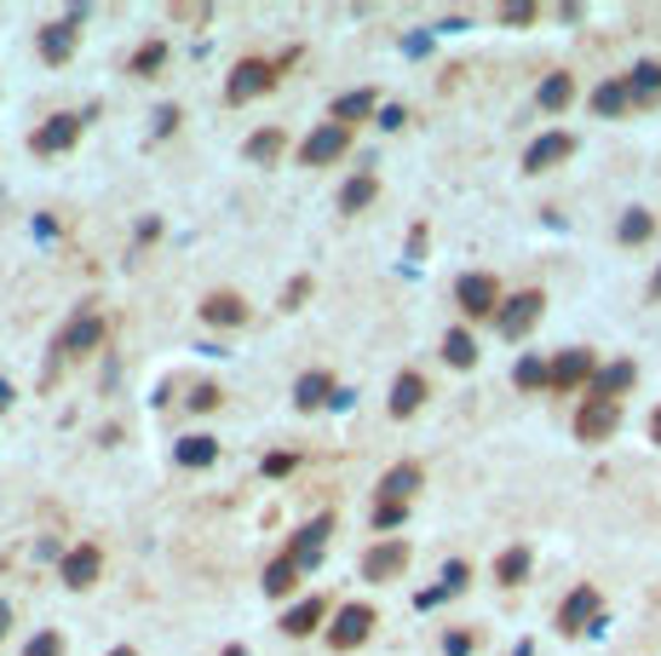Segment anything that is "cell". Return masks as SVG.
I'll use <instances>...</instances> for the list:
<instances>
[{"label": "cell", "instance_id": "43", "mask_svg": "<svg viewBox=\"0 0 661 656\" xmlns=\"http://www.w3.org/2000/svg\"><path fill=\"white\" fill-rule=\"evenodd\" d=\"M179 121H185V110H179V105H162V110H156V139L179 133Z\"/></svg>", "mask_w": 661, "mask_h": 656}, {"label": "cell", "instance_id": "17", "mask_svg": "<svg viewBox=\"0 0 661 656\" xmlns=\"http://www.w3.org/2000/svg\"><path fill=\"white\" fill-rule=\"evenodd\" d=\"M420 403H426V374L420 369H403L397 381H392V420H409V415H420Z\"/></svg>", "mask_w": 661, "mask_h": 656}, {"label": "cell", "instance_id": "46", "mask_svg": "<svg viewBox=\"0 0 661 656\" xmlns=\"http://www.w3.org/2000/svg\"><path fill=\"white\" fill-rule=\"evenodd\" d=\"M426 254V225H415V237H409V260H420Z\"/></svg>", "mask_w": 661, "mask_h": 656}, {"label": "cell", "instance_id": "19", "mask_svg": "<svg viewBox=\"0 0 661 656\" xmlns=\"http://www.w3.org/2000/svg\"><path fill=\"white\" fill-rule=\"evenodd\" d=\"M247 317H253V311H247V299L231 294V288H219V294L201 299V322H213V328H242Z\"/></svg>", "mask_w": 661, "mask_h": 656}, {"label": "cell", "instance_id": "50", "mask_svg": "<svg viewBox=\"0 0 661 656\" xmlns=\"http://www.w3.org/2000/svg\"><path fill=\"white\" fill-rule=\"evenodd\" d=\"M219 656H247V650H242V645H224V650H219Z\"/></svg>", "mask_w": 661, "mask_h": 656}, {"label": "cell", "instance_id": "44", "mask_svg": "<svg viewBox=\"0 0 661 656\" xmlns=\"http://www.w3.org/2000/svg\"><path fill=\"white\" fill-rule=\"evenodd\" d=\"M477 650V634H449L443 639V656H472Z\"/></svg>", "mask_w": 661, "mask_h": 656}, {"label": "cell", "instance_id": "38", "mask_svg": "<svg viewBox=\"0 0 661 656\" xmlns=\"http://www.w3.org/2000/svg\"><path fill=\"white\" fill-rule=\"evenodd\" d=\"M311 288H317V283H311V271H305V276H294V283L283 288V311H299L305 299H311Z\"/></svg>", "mask_w": 661, "mask_h": 656}, {"label": "cell", "instance_id": "29", "mask_svg": "<svg viewBox=\"0 0 661 656\" xmlns=\"http://www.w3.org/2000/svg\"><path fill=\"white\" fill-rule=\"evenodd\" d=\"M299 576H305V570H299V565L288 559V553H283V559H271V565H265L260 588H265V599H283V593H294V588H299Z\"/></svg>", "mask_w": 661, "mask_h": 656}, {"label": "cell", "instance_id": "48", "mask_svg": "<svg viewBox=\"0 0 661 656\" xmlns=\"http://www.w3.org/2000/svg\"><path fill=\"white\" fill-rule=\"evenodd\" d=\"M7 627H12V611H7V604H0V639H7Z\"/></svg>", "mask_w": 661, "mask_h": 656}, {"label": "cell", "instance_id": "13", "mask_svg": "<svg viewBox=\"0 0 661 656\" xmlns=\"http://www.w3.org/2000/svg\"><path fill=\"white\" fill-rule=\"evenodd\" d=\"M616 426H621V403L587 397V403L575 409V438H581V444H604V438H616Z\"/></svg>", "mask_w": 661, "mask_h": 656}, {"label": "cell", "instance_id": "11", "mask_svg": "<svg viewBox=\"0 0 661 656\" xmlns=\"http://www.w3.org/2000/svg\"><path fill=\"white\" fill-rule=\"evenodd\" d=\"M351 150V128H340V121H322V128H311L299 139V162L305 167H328V162H340Z\"/></svg>", "mask_w": 661, "mask_h": 656}, {"label": "cell", "instance_id": "26", "mask_svg": "<svg viewBox=\"0 0 661 656\" xmlns=\"http://www.w3.org/2000/svg\"><path fill=\"white\" fill-rule=\"evenodd\" d=\"M466 582H472V565H466V559H449V565H443V582L431 588V593H420V611H431V604H443V599H454V593H466Z\"/></svg>", "mask_w": 661, "mask_h": 656}, {"label": "cell", "instance_id": "20", "mask_svg": "<svg viewBox=\"0 0 661 656\" xmlns=\"http://www.w3.org/2000/svg\"><path fill=\"white\" fill-rule=\"evenodd\" d=\"M632 386H639V369L632 363H604L598 374H593V386H587V397H604V403H621Z\"/></svg>", "mask_w": 661, "mask_h": 656}, {"label": "cell", "instance_id": "4", "mask_svg": "<svg viewBox=\"0 0 661 656\" xmlns=\"http://www.w3.org/2000/svg\"><path fill=\"white\" fill-rule=\"evenodd\" d=\"M81 23H87V7H69L64 18L41 23V30H35V53H41L46 64H69L75 46H81Z\"/></svg>", "mask_w": 661, "mask_h": 656}, {"label": "cell", "instance_id": "39", "mask_svg": "<svg viewBox=\"0 0 661 656\" xmlns=\"http://www.w3.org/2000/svg\"><path fill=\"white\" fill-rule=\"evenodd\" d=\"M403 518H409V507H403V501H374V529H397Z\"/></svg>", "mask_w": 661, "mask_h": 656}, {"label": "cell", "instance_id": "23", "mask_svg": "<svg viewBox=\"0 0 661 656\" xmlns=\"http://www.w3.org/2000/svg\"><path fill=\"white\" fill-rule=\"evenodd\" d=\"M213 461H219V438H208V433H190V438L173 444V467H185V472H201Z\"/></svg>", "mask_w": 661, "mask_h": 656}, {"label": "cell", "instance_id": "10", "mask_svg": "<svg viewBox=\"0 0 661 656\" xmlns=\"http://www.w3.org/2000/svg\"><path fill=\"white\" fill-rule=\"evenodd\" d=\"M374 622H379V611L374 604H340V616H334V627H328V650H357L368 634H374Z\"/></svg>", "mask_w": 661, "mask_h": 656}, {"label": "cell", "instance_id": "31", "mask_svg": "<svg viewBox=\"0 0 661 656\" xmlns=\"http://www.w3.org/2000/svg\"><path fill=\"white\" fill-rule=\"evenodd\" d=\"M529 565H536V559H529V547H506L500 559H495V582L500 588H524L529 582Z\"/></svg>", "mask_w": 661, "mask_h": 656}, {"label": "cell", "instance_id": "47", "mask_svg": "<svg viewBox=\"0 0 661 656\" xmlns=\"http://www.w3.org/2000/svg\"><path fill=\"white\" fill-rule=\"evenodd\" d=\"M650 444H661V409L650 415Z\"/></svg>", "mask_w": 661, "mask_h": 656}, {"label": "cell", "instance_id": "21", "mask_svg": "<svg viewBox=\"0 0 661 656\" xmlns=\"http://www.w3.org/2000/svg\"><path fill=\"white\" fill-rule=\"evenodd\" d=\"M322 616H328V604L311 593V599H299V604H288V611H283V634L288 639H311L317 627H322Z\"/></svg>", "mask_w": 661, "mask_h": 656}, {"label": "cell", "instance_id": "36", "mask_svg": "<svg viewBox=\"0 0 661 656\" xmlns=\"http://www.w3.org/2000/svg\"><path fill=\"white\" fill-rule=\"evenodd\" d=\"M23 656H64V634H53V627H41V634L23 645Z\"/></svg>", "mask_w": 661, "mask_h": 656}, {"label": "cell", "instance_id": "2", "mask_svg": "<svg viewBox=\"0 0 661 656\" xmlns=\"http://www.w3.org/2000/svg\"><path fill=\"white\" fill-rule=\"evenodd\" d=\"M104 335H110V322H104V311L87 299V306L64 322V335H58V346H53V369L69 363V358H92V351L104 346Z\"/></svg>", "mask_w": 661, "mask_h": 656}, {"label": "cell", "instance_id": "16", "mask_svg": "<svg viewBox=\"0 0 661 656\" xmlns=\"http://www.w3.org/2000/svg\"><path fill=\"white\" fill-rule=\"evenodd\" d=\"M420 484H426V472H420V461H397V467H386V478H379V490H374V501H403V507H415V495H420Z\"/></svg>", "mask_w": 661, "mask_h": 656}, {"label": "cell", "instance_id": "49", "mask_svg": "<svg viewBox=\"0 0 661 656\" xmlns=\"http://www.w3.org/2000/svg\"><path fill=\"white\" fill-rule=\"evenodd\" d=\"M650 299H661V271L650 276Z\"/></svg>", "mask_w": 661, "mask_h": 656}, {"label": "cell", "instance_id": "30", "mask_svg": "<svg viewBox=\"0 0 661 656\" xmlns=\"http://www.w3.org/2000/svg\"><path fill=\"white\" fill-rule=\"evenodd\" d=\"M374 196H379V179H374V173H351V179L340 185V214H363Z\"/></svg>", "mask_w": 661, "mask_h": 656}, {"label": "cell", "instance_id": "25", "mask_svg": "<svg viewBox=\"0 0 661 656\" xmlns=\"http://www.w3.org/2000/svg\"><path fill=\"white\" fill-rule=\"evenodd\" d=\"M283 150H288V133H283V128H260V133L242 144V156L260 162V167H276V162H283Z\"/></svg>", "mask_w": 661, "mask_h": 656}, {"label": "cell", "instance_id": "6", "mask_svg": "<svg viewBox=\"0 0 661 656\" xmlns=\"http://www.w3.org/2000/svg\"><path fill=\"white\" fill-rule=\"evenodd\" d=\"M598 616H604V593H598L593 582H581V588H570L564 604H558V634L581 639L587 627H598Z\"/></svg>", "mask_w": 661, "mask_h": 656}, {"label": "cell", "instance_id": "18", "mask_svg": "<svg viewBox=\"0 0 661 656\" xmlns=\"http://www.w3.org/2000/svg\"><path fill=\"white\" fill-rule=\"evenodd\" d=\"M334 374H322V369H311V374H299L294 381V409L299 415H311V409H328V403H334Z\"/></svg>", "mask_w": 661, "mask_h": 656}, {"label": "cell", "instance_id": "37", "mask_svg": "<svg viewBox=\"0 0 661 656\" xmlns=\"http://www.w3.org/2000/svg\"><path fill=\"white\" fill-rule=\"evenodd\" d=\"M541 7H529V0H513V7H500V23L506 30H524V23H536Z\"/></svg>", "mask_w": 661, "mask_h": 656}, {"label": "cell", "instance_id": "24", "mask_svg": "<svg viewBox=\"0 0 661 656\" xmlns=\"http://www.w3.org/2000/svg\"><path fill=\"white\" fill-rule=\"evenodd\" d=\"M627 92H632V110H645L661 98V58H645L627 69Z\"/></svg>", "mask_w": 661, "mask_h": 656}, {"label": "cell", "instance_id": "8", "mask_svg": "<svg viewBox=\"0 0 661 656\" xmlns=\"http://www.w3.org/2000/svg\"><path fill=\"white\" fill-rule=\"evenodd\" d=\"M593 374H598V358H593L587 346H570V351H558V358H552V381H547V392H558V397H564V392H587V386H593Z\"/></svg>", "mask_w": 661, "mask_h": 656}, {"label": "cell", "instance_id": "41", "mask_svg": "<svg viewBox=\"0 0 661 656\" xmlns=\"http://www.w3.org/2000/svg\"><path fill=\"white\" fill-rule=\"evenodd\" d=\"M167 18L173 23H213V7H208V0H190V7H173Z\"/></svg>", "mask_w": 661, "mask_h": 656}, {"label": "cell", "instance_id": "15", "mask_svg": "<svg viewBox=\"0 0 661 656\" xmlns=\"http://www.w3.org/2000/svg\"><path fill=\"white\" fill-rule=\"evenodd\" d=\"M575 156V133H541L536 144L524 150V173H552V167H564Z\"/></svg>", "mask_w": 661, "mask_h": 656}, {"label": "cell", "instance_id": "9", "mask_svg": "<svg viewBox=\"0 0 661 656\" xmlns=\"http://www.w3.org/2000/svg\"><path fill=\"white\" fill-rule=\"evenodd\" d=\"M541 311H547V294H541V288L506 294V306H500V317H495V328H500V340H524L529 328L541 322Z\"/></svg>", "mask_w": 661, "mask_h": 656}, {"label": "cell", "instance_id": "27", "mask_svg": "<svg viewBox=\"0 0 661 656\" xmlns=\"http://www.w3.org/2000/svg\"><path fill=\"white\" fill-rule=\"evenodd\" d=\"M570 98H575V75L570 69H552L547 81H541V92H536V105L547 116H558V110H570Z\"/></svg>", "mask_w": 661, "mask_h": 656}, {"label": "cell", "instance_id": "32", "mask_svg": "<svg viewBox=\"0 0 661 656\" xmlns=\"http://www.w3.org/2000/svg\"><path fill=\"white\" fill-rule=\"evenodd\" d=\"M650 237H656V214H650V208H627L621 225H616V242H621V248H639V242H650Z\"/></svg>", "mask_w": 661, "mask_h": 656}, {"label": "cell", "instance_id": "35", "mask_svg": "<svg viewBox=\"0 0 661 656\" xmlns=\"http://www.w3.org/2000/svg\"><path fill=\"white\" fill-rule=\"evenodd\" d=\"M513 381H518V392H547V381H552V363H541V358H524V363L513 369Z\"/></svg>", "mask_w": 661, "mask_h": 656}, {"label": "cell", "instance_id": "14", "mask_svg": "<svg viewBox=\"0 0 661 656\" xmlns=\"http://www.w3.org/2000/svg\"><path fill=\"white\" fill-rule=\"evenodd\" d=\"M328 536H334V513H317V518H311V524H305L299 536L288 542V559H294L299 570H317V565H322Z\"/></svg>", "mask_w": 661, "mask_h": 656}, {"label": "cell", "instance_id": "45", "mask_svg": "<svg viewBox=\"0 0 661 656\" xmlns=\"http://www.w3.org/2000/svg\"><path fill=\"white\" fill-rule=\"evenodd\" d=\"M403 121H409V116H403V105H386V110H379V128H386V133H397Z\"/></svg>", "mask_w": 661, "mask_h": 656}, {"label": "cell", "instance_id": "34", "mask_svg": "<svg viewBox=\"0 0 661 656\" xmlns=\"http://www.w3.org/2000/svg\"><path fill=\"white\" fill-rule=\"evenodd\" d=\"M162 64H167V41L156 35V41H144L133 58H126V75H139V81H150V75H162Z\"/></svg>", "mask_w": 661, "mask_h": 656}, {"label": "cell", "instance_id": "33", "mask_svg": "<svg viewBox=\"0 0 661 656\" xmlns=\"http://www.w3.org/2000/svg\"><path fill=\"white\" fill-rule=\"evenodd\" d=\"M443 363L449 369H477V340L466 335V328H449L443 335Z\"/></svg>", "mask_w": 661, "mask_h": 656}, {"label": "cell", "instance_id": "40", "mask_svg": "<svg viewBox=\"0 0 661 656\" xmlns=\"http://www.w3.org/2000/svg\"><path fill=\"white\" fill-rule=\"evenodd\" d=\"M219 403H224V392H219L213 381H201V386L190 392V409H196V415H213V409H219Z\"/></svg>", "mask_w": 661, "mask_h": 656}, {"label": "cell", "instance_id": "12", "mask_svg": "<svg viewBox=\"0 0 661 656\" xmlns=\"http://www.w3.org/2000/svg\"><path fill=\"white\" fill-rule=\"evenodd\" d=\"M98 576H104V553H98V542H81V547H69L64 559H58V582L69 593H87Z\"/></svg>", "mask_w": 661, "mask_h": 656}, {"label": "cell", "instance_id": "51", "mask_svg": "<svg viewBox=\"0 0 661 656\" xmlns=\"http://www.w3.org/2000/svg\"><path fill=\"white\" fill-rule=\"evenodd\" d=\"M110 656H139V650H133V645H115V650H110Z\"/></svg>", "mask_w": 661, "mask_h": 656}, {"label": "cell", "instance_id": "22", "mask_svg": "<svg viewBox=\"0 0 661 656\" xmlns=\"http://www.w3.org/2000/svg\"><path fill=\"white\" fill-rule=\"evenodd\" d=\"M593 116H604V121H616V116H627L632 110V92H627V75H609V81H598L593 87Z\"/></svg>", "mask_w": 661, "mask_h": 656}, {"label": "cell", "instance_id": "7", "mask_svg": "<svg viewBox=\"0 0 661 656\" xmlns=\"http://www.w3.org/2000/svg\"><path fill=\"white\" fill-rule=\"evenodd\" d=\"M415 565V547L403 536H386L363 553V582H403V570Z\"/></svg>", "mask_w": 661, "mask_h": 656}, {"label": "cell", "instance_id": "1", "mask_svg": "<svg viewBox=\"0 0 661 656\" xmlns=\"http://www.w3.org/2000/svg\"><path fill=\"white\" fill-rule=\"evenodd\" d=\"M288 64H299V46H288L283 58H242L231 69V81H224V105H253V98H265L276 81H283Z\"/></svg>", "mask_w": 661, "mask_h": 656}, {"label": "cell", "instance_id": "5", "mask_svg": "<svg viewBox=\"0 0 661 656\" xmlns=\"http://www.w3.org/2000/svg\"><path fill=\"white\" fill-rule=\"evenodd\" d=\"M87 121H92V116H75V110H58V116H46L41 128L30 133V150H35V156H64V150H75V144H81Z\"/></svg>", "mask_w": 661, "mask_h": 656}, {"label": "cell", "instance_id": "28", "mask_svg": "<svg viewBox=\"0 0 661 656\" xmlns=\"http://www.w3.org/2000/svg\"><path fill=\"white\" fill-rule=\"evenodd\" d=\"M374 105H379V98H374V87H357V92H340V98H334V110H328V116H334L340 128H351V121H368V116H374Z\"/></svg>", "mask_w": 661, "mask_h": 656}, {"label": "cell", "instance_id": "42", "mask_svg": "<svg viewBox=\"0 0 661 656\" xmlns=\"http://www.w3.org/2000/svg\"><path fill=\"white\" fill-rule=\"evenodd\" d=\"M294 467H299L294 449H276V456H265V478H288Z\"/></svg>", "mask_w": 661, "mask_h": 656}, {"label": "cell", "instance_id": "3", "mask_svg": "<svg viewBox=\"0 0 661 656\" xmlns=\"http://www.w3.org/2000/svg\"><path fill=\"white\" fill-rule=\"evenodd\" d=\"M454 306H461L472 322H495L506 294H500V276L495 271H466L461 283H454Z\"/></svg>", "mask_w": 661, "mask_h": 656}]
</instances>
